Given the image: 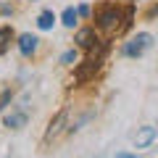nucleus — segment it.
Instances as JSON below:
<instances>
[{
	"mask_svg": "<svg viewBox=\"0 0 158 158\" xmlns=\"http://www.w3.org/2000/svg\"><path fill=\"white\" fill-rule=\"evenodd\" d=\"M150 45H153V37H150L148 32H140L137 37H132L129 42L124 45V56H129V58H137V56H142V53H145Z\"/></svg>",
	"mask_w": 158,
	"mask_h": 158,
	"instance_id": "obj_1",
	"label": "nucleus"
},
{
	"mask_svg": "<svg viewBox=\"0 0 158 158\" xmlns=\"http://www.w3.org/2000/svg\"><path fill=\"white\" fill-rule=\"evenodd\" d=\"M158 137V129L156 127H142L140 132L135 135V145L137 148H150V142Z\"/></svg>",
	"mask_w": 158,
	"mask_h": 158,
	"instance_id": "obj_2",
	"label": "nucleus"
},
{
	"mask_svg": "<svg viewBox=\"0 0 158 158\" xmlns=\"http://www.w3.org/2000/svg\"><path fill=\"white\" fill-rule=\"evenodd\" d=\"M19 50H21L24 56H32V53L37 50V37H34V34H21V37H19Z\"/></svg>",
	"mask_w": 158,
	"mask_h": 158,
	"instance_id": "obj_3",
	"label": "nucleus"
},
{
	"mask_svg": "<svg viewBox=\"0 0 158 158\" xmlns=\"http://www.w3.org/2000/svg\"><path fill=\"white\" fill-rule=\"evenodd\" d=\"M98 21H100L103 29H111L113 24L118 21V11H116V8H106V11L100 13V19H98Z\"/></svg>",
	"mask_w": 158,
	"mask_h": 158,
	"instance_id": "obj_4",
	"label": "nucleus"
},
{
	"mask_svg": "<svg viewBox=\"0 0 158 158\" xmlns=\"http://www.w3.org/2000/svg\"><path fill=\"white\" fill-rule=\"evenodd\" d=\"M66 116H69V111L63 108V111L56 116V121H50V129H48V140H53V137L61 132V127H63V121H66Z\"/></svg>",
	"mask_w": 158,
	"mask_h": 158,
	"instance_id": "obj_5",
	"label": "nucleus"
},
{
	"mask_svg": "<svg viewBox=\"0 0 158 158\" xmlns=\"http://www.w3.org/2000/svg\"><path fill=\"white\" fill-rule=\"evenodd\" d=\"M77 42L82 48H92L98 42V37H95V32H92V29H82V32L77 34Z\"/></svg>",
	"mask_w": 158,
	"mask_h": 158,
	"instance_id": "obj_6",
	"label": "nucleus"
},
{
	"mask_svg": "<svg viewBox=\"0 0 158 158\" xmlns=\"http://www.w3.org/2000/svg\"><path fill=\"white\" fill-rule=\"evenodd\" d=\"M53 24H56V13L53 11H42L37 19V27L40 29H53Z\"/></svg>",
	"mask_w": 158,
	"mask_h": 158,
	"instance_id": "obj_7",
	"label": "nucleus"
},
{
	"mask_svg": "<svg viewBox=\"0 0 158 158\" xmlns=\"http://www.w3.org/2000/svg\"><path fill=\"white\" fill-rule=\"evenodd\" d=\"M24 124H27V113H11V116H6V127H11V129H19Z\"/></svg>",
	"mask_w": 158,
	"mask_h": 158,
	"instance_id": "obj_8",
	"label": "nucleus"
},
{
	"mask_svg": "<svg viewBox=\"0 0 158 158\" xmlns=\"http://www.w3.org/2000/svg\"><path fill=\"white\" fill-rule=\"evenodd\" d=\"M77 19H79V11H74V8H66V11H63V16H61V21H63V27L74 29Z\"/></svg>",
	"mask_w": 158,
	"mask_h": 158,
	"instance_id": "obj_9",
	"label": "nucleus"
},
{
	"mask_svg": "<svg viewBox=\"0 0 158 158\" xmlns=\"http://www.w3.org/2000/svg\"><path fill=\"white\" fill-rule=\"evenodd\" d=\"M8 40H11V29H8V27H3V29H0V53H3V50L8 48Z\"/></svg>",
	"mask_w": 158,
	"mask_h": 158,
	"instance_id": "obj_10",
	"label": "nucleus"
},
{
	"mask_svg": "<svg viewBox=\"0 0 158 158\" xmlns=\"http://www.w3.org/2000/svg\"><path fill=\"white\" fill-rule=\"evenodd\" d=\"M61 63H66V66H71V63H77V50H66L61 58Z\"/></svg>",
	"mask_w": 158,
	"mask_h": 158,
	"instance_id": "obj_11",
	"label": "nucleus"
},
{
	"mask_svg": "<svg viewBox=\"0 0 158 158\" xmlns=\"http://www.w3.org/2000/svg\"><path fill=\"white\" fill-rule=\"evenodd\" d=\"M79 16H90V8H87V6H79Z\"/></svg>",
	"mask_w": 158,
	"mask_h": 158,
	"instance_id": "obj_12",
	"label": "nucleus"
}]
</instances>
